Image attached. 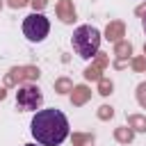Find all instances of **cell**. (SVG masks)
I'll list each match as a JSON object with an SVG mask.
<instances>
[{
    "mask_svg": "<svg viewBox=\"0 0 146 146\" xmlns=\"http://www.w3.org/2000/svg\"><path fill=\"white\" fill-rule=\"evenodd\" d=\"M32 137L39 146H59L68 137V119L59 110H36L30 123Z\"/></svg>",
    "mask_w": 146,
    "mask_h": 146,
    "instance_id": "cell-1",
    "label": "cell"
},
{
    "mask_svg": "<svg viewBox=\"0 0 146 146\" xmlns=\"http://www.w3.org/2000/svg\"><path fill=\"white\" fill-rule=\"evenodd\" d=\"M71 43H73V50H75L78 57L91 59V57L98 55L100 32H98L94 25H80V27H75L73 36H71Z\"/></svg>",
    "mask_w": 146,
    "mask_h": 146,
    "instance_id": "cell-2",
    "label": "cell"
},
{
    "mask_svg": "<svg viewBox=\"0 0 146 146\" xmlns=\"http://www.w3.org/2000/svg\"><path fill=\"white\" fill-rule=\"evenodd\" d=\"M48 32H50V23H48V18L43 14L34 11V14L25 16V21H23V34L27 36V41L39 43V41H43L48 36Z\"/></svg>",
    "mask_w": 146,
    "mask_h": 146,
    "instance_id": "cell-3",
    "label": "cell"
},
{
    "mask_svg": "<svg viewBox=\"0 0 146 146\" xmlns=\"http://www.w3.org/2000/svg\"><path fill=\"white\" fill-rule=\"evenodd\" d=\"M43 103V94L36 84H23L18 87L16 91V107L21 112H32V110H39Z\"/></svg>",
    "mask_w": 146,
    "mask_h": 146,
    "instance_id": "cell-4",
    "label": "cell"
},
{
    "mask_svg": "<svg viewBox=\"0 0 146 146\" xmlns=\"http://www.w3.org/2000/svg\"><path fill=\"white\" fill-rule=\"evenodd\" d=\"M57 11H59V16H62V21H64V23H71V21L75 18V9H73V5H71L68 0H64V2H59V7H57Z\"/></svg>",
    "mask_w": 146,
    "mask_h": 146,
    "instance_id": "cell-5",
    "label": "cell"
},
{
    "mask_svg": "<svg viewBox=\"0 0 146 146\" xmlns=\"http://www.w3.org/2000/svg\"><path fill=\"white\" fill-rule=\"evenodd\" d=\"M103 64H105V57H100V59L96 62V66H91V68H87V71H84V75H87L89 80H98V78H100V75H98V68H100Z\"/></svg>",
    "mask_w": 146,
    "mask_h": 146,
    "instance_id": "cell-6",
    "label": "cell"
},
{
    "mask_svg": "<svg viewBox=\"0 0 146 146\" xmlns=\"http://www.w3.org/2000/svg\"><path fill=\"white\" fill-rule=\"evenodd\" d=\"M121 32H123L121 23H112V25L107 27V39H119V36H121Z\"/></svg>",
    "mask_w": 146,
    "mask_h": 146,
    "instance_id": "cell-7",
    "label": "cell"
},
{
    "mask_svg": "<svg viewBox=\"0 0 146 146\" xmlns=\"http://www.w3.org/2000/svg\"><path fill=\"white\" fill-rule=\"evenodd\" d=\"M87 96H89V91H87L84 87H78V89H75V96H73V103H84Z\"/></svg>",
    "mask_w": 146,
    "mask_h": 146,
    "instance_id": "cell-8",
    "label": "cell"
},
{
    "mask_svg": "<svg viewBox=\"0 0 146 146\" xmlns=\"http://www.w3.org/2000/svg\"><path fill=\"white\" fill-rule=\"evenodd\" d=\"M116 52H119V57H128L130 55V43H119L116 46Z\"/></svg>",
    "mask_w": 146,
    "mask_h": 146,
    "instance_id": "cell-9",
    "label": "cell"
},
{
    "mask_svg": "<svg viewBox=\"0 0 146 146\" xmlns=\"http://www.w3.org/2000/svg\"><path fill=\"white\" fill-rule=\"evenodd\" d=\"M130 123H135V125H139L137 130H146V121H144V119H139V116H130Z\"/></svg>",
    "mask_w": 146,
    "mask_h": 146,
    "instance_id": "cell-10",
    "label": "cell"
},
{
    "mask_svg": "<svg viewBox=\"0 0 146 146\" xmlns=\"http://www.w3.org/2000/svg\"><path fill=\"white\" fill-rule=\"evenodd\" d=\"M139 103H141V105H146V84H141V87H139Z\"/></svg>",
    "mask_w": 146,
    "mask_h": 146,
    "instance_id": "cell-11",
    "label": "cell"
},
{
    "mask_svg": "<svg viewBox=\"0 0 146 146\" xmlns=\"http://www.w3.org/2000/svg\"><path fill=\"white\" fill-rule=\"evenodd\" d=\"M110 91H112V84L103 80V82H100V94H110Z\"/></svg>",
    "mask_w": 146,
    "mask_h": 146,
    "instance_id": "cell-12",
    "label": "cell"
},
{
    "mask_svg": "<svg viewBox=\"0 0 146 146\" xmlns=\"http://www.w3.org/2000/svg\"><path fill=\"white\" fill-rule=\"evenodd\" d=\"M25 2H27V0H9V5H11V7H23Z\"/></svg>",
    "mask_w": 146,
    "mask_h": 146,
    "instance_id": "cell-13",
    "label": "cell"
},
{
    "mask_svg": "<svg viewBox=\"0 0 146 146\" xmlns=\"http://www.w3.org/2000/svg\"><path fill=\"white\" fill-rule=\"evenodd\" d=\"M100 110H103L100 116H112V110H110V107H100Z\"/></svg>",
    "mask_w": 146,
    "mask_h": 146,
    "instance_id": "cell-14",
    "label": "cell"
},
{
    "mask_svg": "<svg viewBox=\"0 0 146 146\" xmlns=\"http://www.w3.org/2000/svg\"><path fill=\"white\" fill-rule=\"evenodd\" d=\"M57 87H59V89H68V82H66V80H59V84H57Z\"/></svg>",
    "mask_w": 146,
    "mask_h": 146,
    "instance_id": "cell-15",
    "label": "cell"
},
{
    "mask_svg": "<svg viewBox=\"0 0 146 146\" xmlns=\"http://www.w3.org/2000/svg\"><path fill=\"white\" fill-rule=\"evenodd\" d=\"M32 5H34V7H43V5H46V0H32Z\"/></svg>",
    "mask_w": 146,
    "mask_h": 146,
    "instance_id": "cell-16",
    "label": "cell"
},
{
    "mask_svg": "<svg viewBox=\"0 0 146 146\" xmlns=\"http://www.w3.org/2000/svg\"><path fill=\"white\" fill-rule=\"evenodd\" d=\"M25 146H36V144H25Z\"/></svg>",
    "mask_w": 146,
    "mask_h": 146,
    "instance_id": "cell-17",
    "label": "cell"
},
{
    "mask_svg": "<svg viewBox=\"0 0 146 146\" xmlns=\"http://www.w3.org/2000/svg\"><path fill=\"white\" fill-rule=\"evenodd\" d=\"M144 30H146V18H144Z\"/></svg>",
    "mask_w": 146,
    "mask_h": 146,
    "instance_id": "cell-18",
    "label": "cell"
}]
</instances>
